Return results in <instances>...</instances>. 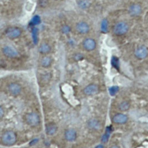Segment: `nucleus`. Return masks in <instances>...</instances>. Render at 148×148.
<instances>
[{
	"label": "nucleus",
	"instance_id": "1",
	"mask_svg": "<svg viewBox=\"0 0 148 148\" xmlns=\"http://www.w3.org/2000/svg\"><path fill=\"white\" fill-rule=\"evenodd\" d=\"M129 26L125 21H119L116 23L113 28V33L116 36H121L128 33Z\"/></svg>",
	"mask_w": 148,
	"mask_h": 148
},
{
	"label": "nucleus",
	"instance_id": "2",
	"mask_svg": "<svg viewBox=\"0 0 148 148\" xmlns=\"http://www.w3.org/2000/svg\"><path fill=\"white\" fill-rule=\"evenodd\" d=\"M16 135L12 131H6L1 136V141L3 144L6 145H12L16 142Z\"/></svg>",
	"mask_w": 148,
	"mask_h": 148
},
{
	"label": "nucleus",
	"instance_id": "3",
	"mask_svg": "<svg viewBox=\"0 0 148 148\" xmlns=\"http://www.w3.org/2000/svg\"><path fill=\"white\" fill-rule=\"evenodd\" d=\"M3 54L8 58L14 59L19 56V53L17 50L11 45H5L2 48Z\"/></svg>",
	"mask_w": 148,
	"mask_h": 148
},
{
	"label": "nucleus",
	"instance_id": "4",
	"mask_svg": "<svg viewBox=\"0 0 148 148\" xmlns=\"http://www.w3.org/2000/svg\"><path fill=\"white\" fill-rule=\"evenodd\" d=\"M22 35V30L19 27H10L5 31V35L8 39L14 40L18 39Z\"/></svg>",
	"mask_w": 148,
	"mask_h": 148
},
{
	"label": "nucleus",
	"instance_id": "5",
	"mask_svg": "<svg viewBox=\"0 0 148 148\" xmlns=\"http://www.w3.org/2000/svg\"><path fill=\"white\" fill-rule=\"evenodd\" d=\"M26 120L27 124L32 127H36L38 125L40 122V118L39 115L36 113L32 112L28 113L26 116Z\"/></svg>",
	"mask_w": 148,
	"mask_h": 148
},
{
	"label": "nucleus",
	"instance_id": "6",
	"mask_svg": "<svg viewBox=\"0 0 148 148\" xmlns=\"http://www.w3.org/2000/svg\"><path fill=\"white\" fill-rule=\"evenodd\" d=\"M135 56L139 60H143L146 59L148 56V48L144 46L141 45L137 47L134 52Z\"/></svg>",
	"mask_w": 148,
	"mask_h": 148
},
{
	"label": "nucleus",
	"instance_id": "7",
	"mask_svg": "<svg viewBox=\"0 0 148 148\" xmlns=\"http://www.w3.org/2000/svg\"><path fill=\"white\" fill-rule=\"evenodd\" d=\"M128 12L132 16H139L143 12L142 6L138 3H133L128 8Z\"/></svg>",
	"mask_w": 148,
	"mask_h": 148
},
{
	"label": "nucleus",
	"instance_id": "8",
	"mask_svg": "<svg viewBox=\"0 0 148 148\" xmlns=\"http://www.w3.org/2000/svg\"><path fill=\"white\" fill-rule=\"evenodd\" d=\"M75 30L78 33L82 35L87 34L90 31V26L87 22L85 21H80L75 25Z\"/></svg>",
	"mask_w": 148,
	"mask_h": 148
},
{
	"label": "nucleus",
	"instance_id": "9",
	"mask_svg": "<svg viewBox=\"0 0 148 148\" xmlns=\"http://www.w3.org/2000/svg\"><path fill=\"white\" fill-rule=\"evenodd\" d=\"M83 47L87 51H92L97 47V42L92 38H87L83 42Z\"/></svg>",
	"mask_w": 148,
	"mask_h": 148
},
{
	"label": "nucleus",
	"instance_id": "10",
	"mask_svg": "<svg viewBox=\"0 0 148 148\" xmlns=\"http://www.w3.org/2000/svg\"><path fill=\"white\" fill-rule=\"evenodd\" d=\"M9 93L13 96H17L20 94L22 90L21 86L16 82H12L8 86Z\"/></svg>",
	"mask_w": 148,
	"mask_h": 148
},
{
	"label": "nucleus",
	"instance_id": "11",
	"mask_svg": "<svg viewBox=\"0 0 148 148\" xmlns=\"http://www.w3.org/2000/svg\"><path fill=\"white\" fill-rule=\"evenodd\" d=\"M128 116L123 114H117L113 118V121L118 124H123L128 121Z\"/></svg>",
	"mask_w": 148,
	"mask_h": 148
},
{
	"label": "nucleus",
	"instance_id": "12",
	"mask_svg": "<svg viewBox=\"0 0 148 148\" xmlns=\"http://www.w3.org/2000/svg\"><path fill=\"white\" fill-rule=\"evenodd\" d=\"M98 87L95 84H90L84 89V93L87 95H93L95 94L98 91Z\"/></svg>",
	"mask_w": 148,
	"mask_h": 148
},
{
	"label": "nucleus",
	"instance_id": "13",
	"mask_svg": "<svg viewBox=\"0 0 148 148\" xmlns=\"http://www.w3.org/2000/svg\"><path fill=\"white\" fill-rule=\"evenodd\" d=\"M65 138L68 141H74L77 138V133L73 129H68L65 133Z\"/></svg>",
	"mask_w": 148,
	"mask_h": 148
},
{
	"label": "nucleus",
	"instance_id": "14",
	"mask_svg": "<svg viewBox=\"0 0 148 148\" xmlns=\"http://www.w3.org/2000/svg\"><path fill=\"white\" fill-rule=\"evenodd\" d=\"M57 130V127L53 122H50L46 125V131L48 135H52L54 134Z\"/></svg>",
	"mask_w": 148,
	"mask_h": 148
},
{
	"label": "nucleus",
	"instance_id": "15",
	"mask_svg": "<svg viewBox=\"0 0 148 148\" xmlns=\"http://www.w3.org/2000/svg\"><path fill=\"white\" fill-rule=\"evenodd\" d=\"M51 51V47L47 43H43L40 44V47L38 48L39 53L43 55H46L49 53Z\"/></svg>",
	"mask_w": 148,
	"mask_h": 148
},
{
	"label": "nucleus",
	"instance_id": "16",
	"mask_svg": "<svg viewBox=\"0 0 148 148\" xmlns=\"http://www.w3.org/2000/svg\"><path fill=\"white\" fill-rule=\"evenodd\" d=\"M52 62V59L50 56H46L43 57L40 61V65L43 67L47 68L49 67Z\"/></svg>",
	"mask_w": 148,
	"mask_h": 148
},
{
	"label": "nucleus",
	"instance_id": "17",
	"mask_svg": "<svg viewBox=\"0 0 148 148\" xmlns=\"http://www.w3.org/2000/svg\"><path fill=\"white\" fill-rule=\"evenodd\" d=\"M89 127L93 129H99L101 127V124L97 119H93L88 122Z\"/></svg>",
	"mask_w": 148,
	"mask_h": 148
},
{
	"label": "nucleus",
	"instance_id": "18",
	"mask_svg": "<svg viewBox=\"0 0 148 148\" xmlns=\"http://www.w3.org/2000/svg\"><path fill=\"white\" fill-rule=\"evenodd\" d=\"M109 22L107 19H104L101 24V30L103 33H107L108 31Z\"/></svg>",
	"mask_w": 148,
	"mask_h": 148
},
{
	"label": "nucleus",
	"instance_id": "19",
	"mask_svg": "<svg viewBox=\"0 0 148 148\" xmlns=\"http://www.w3.org/2000/svg\"><path fill=\"white\" fill-rule=\"evenodd\" d=\"M112 127H108V128L106 129V131L105 133V134L103 136L102 139H101V141L103 142H106L108 141L109 138L110 137V135L112 133Z\"/></svg>",
	"mask_w": 148,
	"mask_h": 148
},
{
	"label": "nucleus",
	"instance_id": "20",
	"mask_svg": "<svg viewBox=\"0 0 148 148\" xmlns=\"http://www.w3.org/2000/svg\"><path fill=\"white\" fill-rule=\"evenodd\" d=\"M32 37L34 44L36 45L38 41V30L37 27H34L32 30Z\"/></svg>",
	"mask_w": 148,
	"mask_h": 148
},
{
	"label": "nucleus",
	"instance_id": "21",
	"mask_svg": "<svg viewBox=\"0 0 148 148\" xmlns=\"http://www.w3.org/2000/svg\"><path fill=\"white\" fill-rule=\"evenodd\" d=\"M78 5L82 9H87L90 6V2L89 0H79Z\"/></svg>",
	"mask_w": 148,
	"mask_h": 148
},
{
	"label": "nucleus",
	"instance_id": "22",
	"mask_svg": "<svg viewBox=\"0 0 148 148\" xmlns=\"http://www.w3.org/2000/svg\"><path fill=\"white\" fill-rule=\"evenodd\" d=\"M130 108V104L128 101H123L119 105V109L122 111H125Z\"/></svg>",
	"mask_w": 148,
	"mask_h": 148
},
{
	"label": "nucleus",
	"instance_id": "23",
	"mask_svg": "<svg viewBox=\"0 0 148 148\" xmlns=\"http://www.w3.org/2000/svg\"><path fill=\"white\" fill-rule=\"evenodd\" d=\"M112 65L116 69H119V60L116 56H113L111 59Z\"/></svg>",
	"mask_w": 148,
	"mask_h": 148
},
{
	"label": "nucleus",
	"instance_id": "24",
	"mask_svg": "<svg viewBox=\"0 0 148 148\" xmlns=\"http://www.w3.org/2000/svg\"><path fill=\"white\" fill-rule=\"evenodd\" d=\"M40 21L41 20H40V17L38 15H35L32 19V20L31 21V22L32 25L36 26L40 24Z\"/></svg>",
	"mask_w": 148,
	"mask_h": 148
},
{
	"label": "nucleus",
	"instance_id": "25",
	"mask_svg": "<svg viewBox=\"0 0 148 148\" xmlns=\"http://www.w3.org/2000/svg\"><path fill=\"white\" fill-rule=\"evenodd\" d=\"M61 31L64 35H68L71 33V28L70 26L67 25H64L61 27Z\"/></svg>",
	"mask_w": 148,
	"mask_h": 148
},
{
	"label": "nucleus",
	"instance_id": "26",
	"mask_svg": "<svg viewBox=\"0 0 148 148\" xmlns=\"http://www.w3.org/2000/svg\"><path fill=\"white\" fill-rule=\"evenodd\" d=\"M119 88L118 86H113L110 88L109 90V93L110 95L114 96L119 91Z\"/></svg>",
	"mask_w": 148,
	"mask_h": 148
},
{
	"label": "nucleus",
	"instance_id": "27",
	"mask_svg": "<svg viewBox=\"0 0 148 148\" xmlns=\"http://www.w3.org/2000/svg\"><path fill=\"white\" fill-rule=\"evenodd\" d=\"M39 5H40V7L45 8V7H47L48 5V0H40Z\"/></svg>",
	"mask_w": 148,
	"mask_h": 148
},
{
	"label": "nucleus",
	"instance_id": "28",
	"mask_svg": "<svg viewBox=\"0 0 148 148\" xmlns=\"http://www.w3.org/2000/svg\"><path fill=\"white\" fill-rule=\"evenodd\" d=\"M83 55L81 54H75L74 56V59L76 61H80L82 60L83 59Z\"/></svg>",
	"mask_w": 148,
	"mask_h": 148
},
{
	"label": "nucleus",
	"instance_id": "29",
	"mask_svg": "<svg viewBox=\"0 0 148 148\" xmlns=\"http://www.w3.org/2000/svg\"><path fill=\"white\" fill-rule=\"evenodd\" d=\"M0 115H1V118H2V116L3 115V108L2 107H1L0 108Z\"/></svg>",
	"mask_w": 148,
	"mask_h": 148
},
{
	"label": "nucleus",
	"instance_id": "30",
	"mask_svg": "<svg viewBox=\"0 0 148 148\" xmlns=\"http://www.w3.org/2000/svg\"><path fill=\"white\" fill-rule=\"evenodd\" d=\"M95 148H104V147L102 145H99L97 146Z\"/></svg>",
	"mask_w": 148,
	"mask_h": 148
},
{
	"label": "nucleus",
	"instance_id": "31",
	"mask_svg": "<svg viewBox=\"0 0 148 148\" xmlns=\"http://www.w3.org/2000/svg\"><path fill=\"white\" fill-rule=\"evenodd\" d=\"M110 148H119V147H118V146H116V145H113V146H112V147H110Z\"/></svg>",
	"mask_w": 148,
	"mask_h": 148
},
{
	"label": "nucleus",
	"instance_id": "32",
	"mask_svg": "<svg viewBox=\"0 0 148 148\" xmlns=\"http://www.w3.org/2000/svg\"><path fill=\"white\" fill-rule=\"evenodd\" d=\"M53 1H58V0H53Z\"/></svg>",
	"mask_w": 148,
	"mask_h": 148
}]
</instances>
